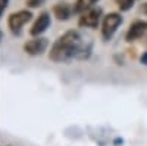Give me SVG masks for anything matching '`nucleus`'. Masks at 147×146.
Segmentation results:
<instances>
[{
  "instance_id": "1",
  "label": "nucleus",
  "mask_w": 147,
  "mask_h": 146,
  "mask_svg": "<svg viewBox=\"0 0 147 146\" xmlns=\"http://www.w3.org/2000/svg\"><path fill=\"white\" fill-rule=\"evenodd\" d=\"M82 53V39L78 31L68 30L52 44L49 58L53 62H68Z\"/></svg>"
},
{
  "instance_id": "2",
  "label": "nucleus",
  "mask_w": 147,
  "mask_h": 146,
  "mask_svg": "<svg viewBox=\"0 0 147 146\" xmlns=\"http://www.w3.org/2000/svg\"><path fill=\"white\" fill-rule=\"evenodd\" d=\"M122 24V16L118 12H110L103 16L102 21V39L103 40H110L113 34L118 31V28Z\"/></svg>"
},
{
  "instance_id": "3",
  "label": "nucleus",
  "mask_w": 147,
  "mask_h": 146,
  "mask_svg": "<svg viewBox=\"0 0 147 146\" xmlns=\"http://www.w3.org/2000/svg\"><path fill=\"white\" fill-rule=\"evenodd\" d=\"M32 19V12L28 9L16 10L13 14H10L7 18V27L13 34H19L21 30L24 28L25 24H28Z\"/></svg>"
},
{
  "instance_id": "4",
  "label": "nucleus",
  "mask_w": 147,
  "mask_h": 146,
  "mask_svg": "<svg viewBox=\"0 0 147 146\" xmlns=\"http://www.w3.org/2000/svg\"><path fill=\"white\" fill-rule=\"evenodd\" d=\"M102 18H103L102 7H93L87 12H84V14H81V16L78 19V25L84 27V28H96L103 21Z\"/></svg>"
},
{
  "instance_id": "5",
  "label": "nucleus",
  "mask_w": 147,
  "mask_h": 146,
  "mask_svg": "<svg viewBox=\"0 0 147 146\" xmlns=\"http://www.w3.org/2000/svg\"><path fill=\"white\" fill-rule=\"evenodd\" d=\"M47 44H49V40L46 37H32L31 40L25 41L24 50L30 56H38L44 53V50L47 49Z\"/></svg>"
},
{
  "instance_id": "6",
  "label": "nucleus",
  "mask_w": 147,
  "mask_h": 146,
  "mask_svg": "<svg viewBox=\"0 0 147 146\" xmlns=\"http://www.w3.org/2000/svg\"><path fill=\"white\" fill-rule=\"evenodd\" d=\"M49 27H50V14L44 10L32 22V27L30 28V34L32 35V37H38V35L43 34Z\"/></svg>"
},
{
  "instance_id": "7",
  "label": "nucleus",
  "mask_w": 147,
  "mask_h": 146,
  "mask_svg": "<svg viewBox=\"0 0 147 146\" xmlns=\"http://www.w3.org/2000/svg\"><path fill=\"white\" fill-rule=\"evenodd\" d=\"M144 34H147V21L137 19L129 25V28L125 34V39H127V41H134V40L141 39Z\"/></svg>"
},
{
  "instance_id": "8",
  "label": "nucleus",
  "mask_w": 147,
  "mask_h": 146,
  "mask_svg": "<svg viewBox=\"0 0 147 146\" xmlns=\"http://www.w3.org/2000/svg\"><path fill=\"white\" fill-rule=\"evenodd\" d=\"M53 15L56 16V19H59V21H66L68 18H71V15H72V7L68 5V3H57V5H55L53 7Z\"/></svg>"
},
{
  "instance_id": "9",
  "label": "nucleus",
  "mask_w": 147,
  "mask_h": 146,
  "mask_svg": "<svg viewBox=\"0 0 147 146\" xmlns=\"http://www.w3.org/2000/svg\"><path fill=\"white\" fill-rule=\"evenodd\" d=\"M96 3H97V0H77L75 6H74V12H77V14H84V12L96 7L94 6Z\"/></svg>"
},
{
  "instance_id": "10",
  "label": "nucleus",
  "mask_w": 147,
  "mask_h": 146,
  "mask_svg": "<svg viewBox=\"0 0 147 146\" xmlns=\"http://www.w3.org/2000/svg\"><path fill=\"white\" fill-rule=\"evenodd\" d=\"M115 2H116V5L119 6L121 10H129L136 0H115Z\"/></svg>"
},
{
  "instance_id": "11",
  "label": "nucleus",
  "mask_w": 147,
  "mask_h": 146,
  "mask_svg": "<svg viewBox=\"0 0 147 146\" xmlns=\"http://www.w3.org/2000/svg\"><path fill=\"white\" fill-rule=\"evenodd\" d=\"M43 2L44 0H27V6L28 7H37V6H40Z\"/></svg>"
},
{
  "instance_id": "12",
  "label": "nucleus",
  "mask_w": 147,
  "mask_h": 146,
  "mask_svg": "<svg viewBox=\"0 0 147 146\" xmlns=\"http://www.w3.org/2000/svg\"><path fill=\"white\" fill-rule=\"evenodd\" d=\"M7 5H9V0H0V18L3 16V12L7 7Z\"/></svg>"
},
{
  "instance_id": "13",
  "label": "nucleus",
  "mask_w": 147,
  "mask_h": 146,
  "mask_svg": "<svg viewBox=\"0 0 147 146\" xmlns=\"http://www.w3.org/2000/svg\"><path fill=\"white\" fill-rule=\"evenodd\" d=\"M140 62H141L143 65H146V67H147V52H144V53L141 55V58H140Z\"/></svg>"
},
{
  "instance_id": "14",
  "label": "nucleus",
  "mask_w": 147,
  "mask_h": 146,
  "mask_svg": "<svg viewBox=\"0 0 147 146\" xmlns=\"http://www.w3.org/2000/svg\"><path fill=\"white\" fill-rule=\"evenodd\" d=\"M144 10H146V14H147V5H144Z\"/></svg>"
}]
</instances>
